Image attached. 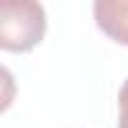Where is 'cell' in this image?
<instances>
[{
	"mask_svg": "<svg viewBox=\"0 0 128 128\" xmlns=\"http://www.w3.org/2000/svg\"><path fill=\"white\" fill-rule=\"evenodd\" d=\"M45 35V10L33 0H5L0 5V48L10 53L33 50Z\"/></svg>",
	"mask_w": 128,
	"mask_h": 128,
	"instance_id": "1",
	"label": "cell"
},
{
	"mask_svg": "<svg viewBox=\"0 0 128 128\" xmlns=\"http://www.w3.org/2000/svg\"><path fill=\"white\" fill-rule=\"evenodd\" d=\"M93 18L110 40L128 45V0H98L93 3Z\"/></svg>",
	"mask_w": 128,
	"mask_h": 128,
	"instance_id": "2",
	"label": "cell"
},
{
	"mask_svg": "<svg viewBox=\"0 0 128 128\" xmlns=\"http://www.w3.org/2000/svg\"><path fill=\"white\" fill-rule=\"evenodd\" d=\"M118 108H120L118 128H128V78H126V83L120 86V93H118Z\"/></svg>",
	"mask_w": 128,
	"mask_h": 128,
	"instance_id": "3",
	"label": "cell"
}]
</instances>
